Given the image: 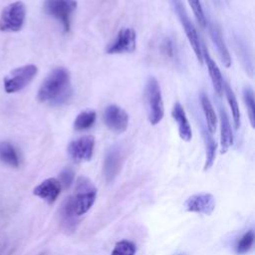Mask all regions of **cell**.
Listing matches in <instances>:
<instances>
[{
    "mask_svg": "<svg viewBox=\"0 0 255 255\" xmlns=\"http://www.w3.org/2000/svg\"><path fill=\"white\" fill-rule=\"evenodd\" d=\"M72 97L71 77L69 71L64 67L53 69L40 86L37 99L40 103L53 106L63 105Z\"/></svg>",
    "mask_w": 255,
    "mask_h": 255,
    "instance_id": "1",
    "label": "cell"
},
{
    "mask_svg": "<svg viewBox=\"0 0 255 255\" xmlns=\"http://www.w3.org/2000/svg\"><path fill=\"white\" fill-rule=\"evenodd\" d=\"M144 98L146 105L147 120L155 126L161 122L164 116V106L160 86L154 77H149L145 83Z\"/></svg>",
    "mask_w": 255,
    "mask_h": 255,
    "instance_id": "2",
    "label": "cell"
},
{
    "mask_svg": "<svg viewBox=\"0 0 255 255\" xmlns=\"http://www.w3.org/2000/svg\"><path fill=\"white\" fill-rule=\"evenodd\" d=\"M169 3L176 14L183 30L186 35V38L195 54V57L200 65L203 64V58H202V43L200 41V38L198 36V33L191 22L181 0H169Z\"/></svg>",
    "mask_w": 255,
    "mask_h": 255,
    "instance_id": "3",
    "label": "cell"
},
{
    "mask_svg": "<svg viewBox=\"0 0 255 255\" xmlns=\"http://www.w3.org/2000/svg\"><path fill=\"white\" fill-rule=\"evenodd\" d=\"M71 198L76 216H81L90 210L95 203L97 198V189L89 178L81 176L77 180L76 194L75 196H71Z\"/></svg>",
    "mask_w": 255,
    "mask_h": 255,
    "instance_id": "4",
    "label": "cell"
},
{
    "mask_svg": "<svg viewBox=\"0 0 255 255\" xmlns=\"http://www.w3.org/2000/svg\"><path fill=\"white\" fill-rule=\"evenodd\" d=\"M43 7L45 13L56 19L65 32L70 31L72 18L77 9L76 0H44Z\"/></svg>",
    "mask_w": 255,
    "mask_h": 255,
    "instance_id": "5",
    "label": "cell"
},
{
    "mask_svg": "<svg viewBox=\"0 0 255 255\" xmlns=\"http://www.w3.org/2000/svg\"><path fill=\"white\" fill-rule=\"evenodd\" d=\"M26 19V6L22 1H15L5 7L0 15V30L18 32Z\"/></svg>",
    "mask_w": 255,
    "mask_h": 255,
    "instance_id": "6",
    "label": "cell"
},
{
    "mask_svg": "<svg viewBox=\"0 0 255 255\" xmlns=\"http://www.w3.org/2000/svg\"><path fill=\"white\" fill-rule=\"evenodd\" d=\"M38 73V68L34 64L25 65L14 69L4 79V89L6 93H17L27 87Z\"/></svg>",
    "mask_w": 255,
    "mask_h": 255,
    "instance_id": "7",
    "label": "cell"
},
{
    "mask_svg": "<svg viewBox=\"0 0 255 255\" xmlns=\"http://www.w3.org/2000/svg\"><path fill=\"white\" fill-rule=\"evenodd\" d=\"M95 147V137L91 134L82 135L68 144L67 152L70 159L76 163L90 161Z\"/></svg>",
    "mask_w": 255,
    "mask_h": 255,
    "instance_id": "8",
    "label": "cell"
},
{
    "mask_svg": "<svg viewBox=\"0 0 255 255\" xmlns=\"http://www.w3.org/2000/svg\"><path fill=\"white\" fill-rule=\"evenodd\" d=\"M136 48V34L132 28H122L106 48L109 55L132 53Z\"/></svg>",
    "mask_w": 255,
    "mask_h": 255,
    "instance_id": "9",
    "label": "cell"
},
{
    "mask_svg": "<svg viewBox=\"0 0 255 255\" xmlns=\"http://www.w3.org/2000/svg\"><path fill=\"white\" fill-rule=\"evenodd\" d=\"M104 122L110 130L121 133L128 128V115L121 107L110 105L104 112Z\"/></svg>",
    "mask_w": 255,
    "mask_h": 255,
    "instance_id": "10",
    "label": "cell"
},
{
    "mask_svg": "<svg viewBox=\"0 0 255 255\" xmlns=\"http://www.w3.org/2000/svg\"><path fill=\"white\" fill-rule=\"evenodd\" d=\"M188 212L210 215L215 209V198L210 193H197L189 196L183 204Z\"/></svg>",
    "mask_w": 255,
    "mask_h": 255,
    "instance_id": "11",
    "label": "cell"
},
{
    "mask_svg": "<svg viewBox=\"0 0 255 255\" xmlns=\"http://www.w3.org/2000/svg\"><path fill=\"white\" fill-rule=\"evenodd\" d=\"M123 162V150L119 145L109 148L104 160V175L107 182H111L117 176Z\"/></svg>",
    "mask_w": 255,
    "mask_h": 255,
    "instance_id": "12",
    "label": "cell"
},
{
    "mask_svg": "<svg viewBox=\"0 0 255 255\" xmlns=\"http://www.w3.org/2000/svg\"><path fill=\"white\" fill-rule=\"evenodd\" d=\"M61 190L62 186L60 181L57 178L50 177L39 183L33 189V194L43 199L47 203L52 204L58 198Z\"/></svg>",
    "mask_w": 255,
    "mask_h": 255,
    "instance_id": "13",
    "label": "cell"
},
{
    "mask_svg": "<svg viewBox=\"0 0 255 255\" xmlns=\"http://www.w3.org/2000/svg\"><path fill=\"white\" fill-rule=\"evenodd\" d=\"M206 26L208 27V32H209L210 38H211L214 46L216 47L218 56H219L222 64L224 65L225 68H229L231 66V57H230L228 48L223 40L220 29L213 21L207 20V19H206Z\"/></svg>",
    "mask_w": 255,
    "mask_h": 255,
    "instance_id": "14",
    "label": "cell"
},
{
    "mask_svg": "<svg viewBox=\"0 0 255 255\" xmlns=\"http://www.w3.org/2000/svg\"><path fill=\"white\" fill-rule=\"evenodd\" d=\"M171 116L177 125L179 137L184 141H190L192 138V130L185 111L179 102H176L171 110Z\"/></svg>",
    "mask_w": 255,
    "mask_h": 255,
    "instance_id": "15",
    "label": "cell"
},
{
    "mask_svg": "<svg viewBox=\"0 0 255 255\" xmlns=\"http://www.w3.org/2000/svg\"><path fill=\"white\" fill-rule=\"evenodd\" d=\"M220 121V152L225 153L233 144V131L228 114L224 107L219 106Z\"/></svg>",
    "mask_w": 255,
    "mask_h": 255,
    "instance_id": "16",
    "label": "cell"
},
{
    "mask_svg": "<svg viewBox=\"0 0 255 255\" xmlns=\"http://www.w3.org/2000/svg\"><path fill=\"white\" fill-rule=\"evenodd\" d=\"M202 58H203V62H205L206 66H207V70H208V73L210 76V80H211L213 89L218 96H221L223 94L224 80L222 78L221 72H220L217 64L211 58V56L209 55V53L203 43H202Z\"/></svg>",
    "mask_w": 255,
    "mask_h": 255,
    "instance_id": "17",
    "label": "cell"
},
{
    "mask_svg": "<svg viewBox=\"0 0 255 255\" xmlns=\"http://www.w3.org/2000/svg\"><path fill=\"white\" fill-rule=\"evenodd\" d=\"M200 130H201V135H202L203 143H204V147H205V161H204L203 170L206 171L210 167H212V165L215 161L217 143L213 137V133H211L208 130L207 127L202 122H200Z\"/></svg>",
    "mask_w": 255,
    "mask_h": 255,
    "instance_id": "18",
    "label": "cell"
},
{
    "mask_svg": "<svg viewBox=\"0 0 255 255\" xmlns=\"http://www.w3.org/2000/svg\"><path fill=\"white\" fill-rule=\"evenodd\" d=\"M0 161L11 167H18L20 164L19 154L15 146L7 141H0Z\"/></svg>",
    "mask_w": 255,
    "mask_h": 255,
    "instance_id": "19",
    "label": "cell"
},
{
    "mask_svg": "<svg viewBox=\"0 0 255 255\" xmlns=\"http://www.w3.org/2000/svg\"><path fill=\"white\" fill-rule=\"evenodd\" d=\"M200 105L205 119V126L211 133H214L217 127V116L210 100L204 93L200 94Z\"/></svg>",
    "mask_w": 255,
    "mask_h": 255,
    "instance_id": "20",
    "label": "cell"
},
{
    "mask_svg": "<svg viewBox=\"0 0 255 255\" xmlns=\"http://www.w3.org/2000/svg\"><path fill=\"white\" fill-rule=\"evenodd\" d=\"M223 93L225 94L227 103L230 107L234 128H235V129H238L241 125V115H240L239 105H238V102H237V99H236V96H235L233 90L231 89L229 84L225 81L223 83Z\"/></svg>",
    "mask_w": 255,
    "mask_h": 255,
    "instance_id": "21",
    "label": "cell"
},
{
    "mask_svg": "<svg viewBox=\"0 0 255 255\" xmlns=\"http://www.w3.org/2000/svg\"><path fill=\"white\" fill-rule=\"evenodd\" d=\"M97 120V113L93 110L80 113L74 121V129L77 131L87 130L91 128Z\"/></svg>",
    "mask_w": 255,
    "mask_h": 255,
    "instance_id": "22",
    "label": "cell"
},
{
    "mask_svg": "<svg viewBox=\"0 0 255 255\" xmlns=\"http://www.w3.org/2000/svg\"><path fill=\"white\" fill-rule=\"evenodd\" d=\"M243 101L247 110L249 122L252 128H255V98H254V91L253 89L246 85L242 91Z\"/></svg>",
    "mask_w": 255,
    "mask_h": 255,
    "instance_id": "23",
    "label": "cell"
},
{
    "mask_svg": "<svg viewBox=\"0 0 255 255\" xmlns=\"http://www.w3.org/2000/svg\"><path fill=\"white\" fill-rule=\"evenodd\" d=\"M253 243H254V232L252 230H249L239 238V240L236 243L235 250L238 254H245L251 249Z\"/></svg>",
    "mask_w": 255,
    "mask_h": 255,
    "instance_id": "24",
    "label": "cell"
},
{
    "mask_svg": "<svg viewBox=\"0 0 255 255\" xmlns=\"http://www.w3.org/2000/svg\"><path fill=\"white\" fill-rule=\"evenodd\" d=\"M136 246L129 240H121L116 243L111 255H135Z\"/></svg>",
    "mask_w": 255,
    "mask_h": 255,
    "instance_id": "25",
    "label": "cell"
},
{
    "mask_svg": "<svg viewBox=\"0 0 255 255\" xmlns=\"http://www.w3.org/2000/svg\"><path fill=\"white\" fill-rule=\"evenodd\" d=\"M187 2L194 14V17L196 18L198 24L202 27H205L206 26V17H205L200 0H187Z\"/></svg>",
    "mask_w": 255,
    "mask_h": 255,
    "instance_id": "26",
    "label": "cell"
},
{
    "mask_svg": "<svg viewBox=\"0 0 255 255\" xmlns=\"http://www.w3.org/2000/svg\"><path fill=\"white\" fill-rule=\"evenodd\" d=\"M61 183L62 188H69L74 180V170L70 167H65L61 172H60V176L58 179Z\"/></svg>",
    "mask_w": 255,
    "mask_h": 255,
    "instance_id": "27",
    "label": "cell"
},
{
    "mask_svg": "<svg viewBox=\"0 0 255 255\" xmlns=\"http://www.w3.org/2000/svg\"><path fill=\"white\" fill-rule=\"evenodd\" d=\"M160 51L166 58L173 59L175 57V49L174 43L170 38H164L160 44Z\"/></svg>",
    "mask_w": 255,
    "mask_h": 255,
    "instance_id": "28",
    "label": "cell"
},
{
    "mask_svg": "<svg viewBox=\"0 0 255 255\" xmlns=\"http://www.w3.org/2000/svg\"><path fill=\"white\" fill-rule=\"evenodd\" d=\"M176 255H185V254H176Z\"/></svg>",
    "mask_w": 255,
    "mask_h": 255,
    "instance_id": "29",
    "label": "cell"
}]
</instances>
